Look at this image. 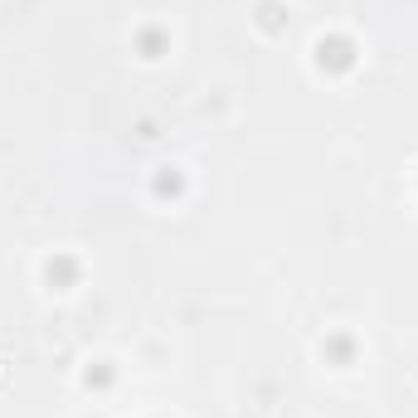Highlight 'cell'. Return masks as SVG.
<instances>
[{
  "instance_id": "cell-1",
  "label": "cell",
  "mask_w": 418,
  "mask_h": 418,
  "mask_svg": "<svg viewBox=\"0 0 418 418\" xmlns=\"http://www.w3.org/2000/svg\"><path fill=\"white\" fill-rule=\"evenodd\" d=\"M316 54H321V68H326V63H331V68H345V63H350V44H345V39H331V44H321Z\"/></svg>"
},
{
  "instance_id": "cell-2",
  "label": "cell",
  "mask_w": 418,
  "mask_h": 418,
  "mask_svg": "<svg viewBox=\"0 0 418 418\" xmlns=\"http://www.w3.org/2000/svg\"><path fill=\"white\" fill-rule=\"evenodd\" d=\"M49 278H54V282H68V278H73V263H68V258L49 263Z\"/></svg>"
}]
</instances>
